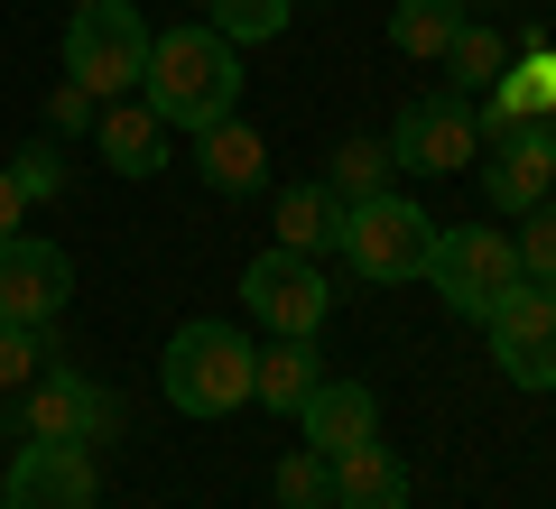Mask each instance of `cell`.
Masks as SVG:
<instances>
[{
    "label": "cell",
    "instance_id": "21",
    "mask_svg": "<svg viewBox=\"0 0 556 509\" xmlns=\"http://www.w3.org/2000/svg\"><path fill=\"white\" fill-rule=\"evenodd\" d=\"M390 139H343L334 149V167H325V186H334L343 204H362V195H390Z\"/></svg>",
    "mask_w": 556,
    "mask_h": 509
},
{
    "label": "cell",
    "instance_id": "1",
    "mask_svg": "<svg viewBox=\"0 0 556 509\" xmlns=\"http://www.w3.org/2000/svg\"><path fill=\"white\" fill-rule=\"evenodd\" d=\"M139 102L167 120V130H214V120L241 112V47L214 38V28H167L149 38V75H139Z\"/></svg>",
    "mask_w": 556,
    "mask_h": 509
},
{
    "label": "cell",
    "instance_id": "13",
    "mask_svg": "<svg viewBox=\"0 0 556 509\" xmlns=\"http://www.w3.org/2000/svg\"><path fill=\"white\" fill-rule=\"evenodd\" d=\"M298 427H306V445L334 463V454H353V445L380 435V398L362 390V380H316V398L298 408Z\"/></svg>",
    "mask_w": 556,
    "mask_h": 509
},
{
    "label": "cell",
    "instance_id": "15",
    "mask_svg": "<svg viewBox=\"0 0 556 509\" xmlns=\"http://www.w3.org/2000/svg\"><path fill=\"white\" fill-rule=\"evenodd\" d=\"M93 149H102L112 177H159V167H167V120L149 112V102H121V112H102Z\"/></svg>",
    "mask_w": 556,
    "mask_h": 509
},
{
    "label": "cell",
    "instance_id": "28",
    "mask_svg": "<svg viewBox=\"0 0 556 509\" xmlns=\"http://www.w3.org/2000/svg\"><path fill=\"white\" fill-rule=\"evenodd\" d=\"M84 120H93V93H84V84H65V93H56V130H84Z\"/></svg>",
    "mask_w": 556,
    "mask_h": 509
},
{
    "label": "cell",
    "instance_id": "5",
    "mask_svg": "<svg viewBox=\"0 0 556 509\" xmlns=\"http://www.w3.org/2000/svg\"><path fill=\"white\" fill-rule=\"evenodd\" d=\"M427 278H437V296L464 315V325H482V315L519 288V251H510V232H492V222H437Z\"/></svg>",
    "mask_w": 556,
    "mask_h": 509
},
{
    "label": "cell",
    "instance_id": "17",
    "mask_svg": "<svg viewBox=\"0 0 556 509\" xmlns=\"http://www.w3.org/2000/svg\"><path fill=\"white\" fill-rule=\"evenodd\" d=\"M334 509H408V463L380 435L353 445V454H334Z\"/></svg>",
    "mask_w": 556,
    "mask_h": 509
},
{
    "label": "cell",
    "instance_id": "2",
    "mask_svg": "<svg viewBox=\"0 0 556 509\" xmlns=\"http://www.w3.org/2000/svg\"><path fill=\"white\" fill-rule=\"evenodd\" d=\"M159 390L177 417H232L251 398V343H241V325H223V315L177 325L167 333V361H159Z\"/></svg>",
    "mask_w": 556,
    "mask_h": 509
},
{
    "label": "cell",
    "instance_id": "7",
    "mask_svg": "<svg viewBox=\"0 0 556 509\" xmlns=\"http://www.w3.org/2000/svg\"><path fill=\"white\" fill-rule=\"evenodd\" d=\"M482 343H492V361H501L510 390H538V398H547V390H556V288L519 278V288L482 315Z\"/></svg>",
    "mask_w": 556,
    "mask_h": 509
},
{
    "label": "cell",
    "instance_id": "9",
    "mask_svg": "<svg viewBox=\"0 0 556 509\" xmlns=\"http://www.w3.org/2000/svg\"><path fill=\"white\" fill-rule=\"evenodd\" d=\"M390 157L417 167V177H464V157H482V130H473V102L464 93H417L390 130Z\"/></svg>",
    "mask_w": 556,
    "mask_h": 509
},
{
    "label": "cell",
    "instance_id": "19",
    "mask_svg": "<svg viewBox=\"0 0 556 509\" xmlns=\"http://www.w3.org/2000/svg\"><path fill=\"white\" fill-rule=\"evenodd\" d=\"M455 28H464L455 0H399V10H390V47H399V56H417V65H445Z\"/></svg>",
    "mask_w": 556,
    "mask_h": 509
},
{
    "label": "cell",
    "instance_id": "3",
    "mask_svg": "<svg viewBox=\"0 0 556 509\" xmlns=\"http://www.w3.org/2000/svg\"><path fill=\"white\" fill-rule=\"evenodd\" d=\"M149 38H159V28L139 20V0H75V20H65V84H84L93 102L139 93Z\"/></svg>",
    "mask_w": 556,
    "mask_h": 509
},
{
    "label": "cell",
    "instance_id": "14",
    "mask_svg": "<svg viewBox=\"0 0 556 509\" xmlns=\"http://www.w3.org/2000/svg\"><path fill=\"white\" fill-rule=\"evenodd\" d=\"M195 177L214 186V195H251L260 177H269V139L251 130V120H214V130H195Z\"/></svg>",
    "mask_w": 556,
    "mask_h": 509
},
{
    "label": "cell",
    "instance_id": "22",
    "mask_svg": "<svg viewBox=\"0 0 556 509\" xmlns=\"http://www.w3.org/2000/svg\"><path fill=\"white\" fill-rule=\"evenodd\" d=\"M288 20H298V0H214V38H232V47H269V38H288Z\"/></svg>",
    "mask_w": 556,
    "mask_h": 509
},
{
    "label": "cell",
    "instance_id": "25",
    "mask_svg": "<svg viewBox=\"0 0 556 509\" xmlns=\"http://www.w3.org/2000/svg\"><path fill=\"white\" fill-rule=\"evenodd\" d=\"M510 251H519V278H538V288H556V204H538V214H519Z\"/></svg>",
    "mask_w": 556,
    "mask_h": 509
},
{
    "label": "cell",
    "instance_id": "10",
    "mask_svg": "<svg viewBox=\"0 0 556 509\" xmlns=\"http://www.w3.org/2000/svg\"><path fill=\"white\" fill-rule=\"evenodd\" d=\"M102 500V472L84 445H47V435H28L20 454H10V472H0V509H93Z\"/></svg>",
    "mask_w": 556,
    "mask_h": 509
},
{
    "label": "cell",
    "instance_id": "29",
    "mask_svg": "<svg viewBox=\"0 0 556 509\" xmlns=\"http://www.w3.org/2000/svg\"><path fill=\"white\" fill-rule=\"evenodd\" d=\"M455 10H473V0H455Z\"/></svg>",
    "mask_w": 556,
    "mask_h": 509
},
{
    "label": "cell",
    "instance_id": "23",
    "mask_svg": "<svg viewBox=\"0 0 556 509\" xmlns=\"http://www.w3.org/2000/svg\"><path fill=\"white\" fill-rule=\"evenodd\" d=\"M47 361H56V325H10L0 315V390H28Z\"/></svg>",
    "mask_w": 556,
    "mask_h": 509
},
{
    "label": "cell",
    "instance_id": "8",
    "mask_svg": "<svg viewBox=\"0 0 556 509\" xmlns=\"http://www.w3.org/2000/svg\"><path fill=\"white\" fill-rule=\"evenodd\" d=\"M241 306L260 315L269 333H298V343H316L325 333V315H334V288H325V269L306 251H260L251 269H241Z\"/></svg>",
    "mask_w": 556,
    "mask_h": 509
},
{
    "label": "cell",
    "instance_id": "18",
    "mask_svg": "<svg viewBox=\"0 0 556 509\" xmlns=\"http://www.w3.org/2000/svg\"><path fill=\"white\" fill-rule=\"evenodd\" d=\"M334 241H343V195L334 186H288V195H278V251L325 259Z\"/></svg>",
    "mask_w": 556,
    "mask_h": 509
},
{
    "label": "cell",
    "instance_id": "12",
    "mask_svg": "<svg viewBox=\"0 0 556 509\" xmlns=\"http://www.w3.org/2000/svg\"><path fill=\"white\" fill-rule=\"evenodd\" d=\"M547 186H556V112L547 120H519V130L492 149V167H482V195H492L501 214H538Z\"/></svg>",
    "mask_w": 556,
    "mask_h": 509
},
{
    "label": "cell",
    "instance_id": "26",
    "mask_svg": "<svg viewBox=\"0 0 556 509\" xmlns=\"http://www.w3.org/2000/svg\"><path fill=\"white\" fill-rule=\"evenodd\" d=\"M10 177H20L28 204H56V195H65V157H56V149H20V167H10Z\"/></svg>",
    "mask_w": 556,
    "mask_h": 509
},
{
    "label": "cell",
    "instance_id": "16",
    "mask_svg": "<svg viewBox=\"0 0 556 509\" xmlns=\"http://www.w3.org/2000/svg\"><path fill=\"white\" fill-rule=\"evenodd\" d=\"M316 380H325V361H316V343H298V333H278L269 353H251V398L278 408V417H298L306 398H316Z\"/></svg>",
    "mask_w": 556,
    "mask_h": 509
},
{
    "label": "cell",
    "instance_id": "11",
    "mask_svg": "<svg viewBox=\"0 0 556 509\" xmlns=\"http://www.w3.org/2000/svg\"><path fill=\"white\" fill-rule=\"evenodd\" d=\"M65 296H75V259L56 241H0V315L10 325H56Z\"/></svg>",
    "mask_w": 556,
    "mask_h": 509
},
{
    "label": "cell",
    "instance_id": "4",
    "mask_svg": "<svg viewBox=\"0 0 556 509\" xmlns=\"http://www.w3.org/2000/svg\"><path fill=\"white\" fill-rule=\"evenodd\" d=\"M343 259H353L371 288H408V278H427V259H437V214L417 195H362L343 204Z\"/></svg>",
    "mask_w": 556,
    "mask_h": 509
},
{
    "label": "cell",
    "instance_id": "24",
    "mask_svg": "<svg viewBox=\"0 0 556 509\" xmlns=\"http://www.w3.org/2000/svg\"><path fill=\"white\" fill-rule=\"evenodd\" d=\"M278 509H334V463L316 445L278 454Z\"/></svg>",
    "mask_w": 556,
    "mask_h": 509
},
{
    "label": "cell",
    "instance_id": "27",
    "mask_svg": "<svg viewBox=\"0 0 556 509\" xmlns=\"http://www.w3.org/2000/svg\"><path fill=\"white\" fill-rule=\"evenodd\" d=\"M20 222H28V195H20V177L0 167V241H20Z\"/></svg>",
    "mask_w": 556,
    "mask_h": 509
},
{
    "label": "cell",
    "instance_id": "6",
    "mask_svg": "<svg viewBox=\"0 0 556 509\" xmlns=\"http://www.w3.org/2000/svg\"><path fill=\"white\" fill-rule=\"evenodd\" d=\"M112 427H121V398L102 380H84V371H56V361L10 408V445H28V435H47V445H102Z\"/></svg>",
    "mask_w": 556,
    "mask_h": 509
},
{
    "label": "cell",
    "instance_id": "20",
    "mask_svg": "<svg viewBox=\"0 0 556 509\" xmlns=\"http://www.w3.org/2000/svg\"><path fill=\"white\" fill-rule=\"evenodd\" d=\"M445 65H455V93L473 102V93H492V84H501V65H510V38H501V28H482V20H464V28H455V47H445Z\"/></svg>",
    "mask_w": 556,
    "mask_h": 509
}]
</instances>
